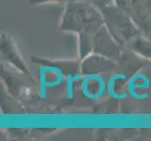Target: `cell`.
Returning <instances> with one entry per match:
<instances>
[{"instance_id":"obj_1","label":"cell","mask_w":151,"mask_h":141,"mask_svg":"<svg viewBox=\"0 0 151 141\" xmlns=\"http://www.w3.org/2000/svg\"><path fill=\"white\" fill-rule=\"evenodd\" d=\"M64 80V74L60 68L55 66H41L39 70V95L41 100L47 96V90L60 86Z\"/></svg>"},{"instance_id":"obj_2","label":"cell","mask_w":151,"mask_h":141,"mask_svg":"<svg viewBox=\"0 0 151 141\" xmlns=\"http://www.w3.org/2000/svg\"><path fill=\"white\" fill-rule=\"evenodd\" d=\"M81 91L88 100L97 101L106 92V81L101 74H89L82 79Z\"/></svg>"},{"instance_id":"obj_3","label":"cell","mask_w":151,"mask_h":141,"mask_svg":"<svg viewBox=\"0 0 151 141\" xmlns=\"http://www.w3.org/2000/svg\"><path fill=\"white\" fill-rule=\"evenodd\" d=\"M126 87L129 96L134 100H147L149 98V93L147 90L151 87V81L147 74L136 72L128 78Z\"/></svg>"},{"instance_id":"obj_4","label":"cell","mask_w":151,"mask_h":141,"mask_svg":"<svg viewBox=\"0 0 151 141\" xmlns=\"http://www.w3.org/2000/svg\"><path fill=\"white\" fill-rule=\"evenodd\" d=\"M121 79H128L127 74H121V72H118V74H114L111 75L108 78V80L106 82V91L108 93V95L110 96L114 100L116 101H121L127 99L129 96V93L127 90H117V87H122V86H118V82Z\"/></svg>"},{"instance_id":"obj_5","label":"cell","mask_w":151,"mask_h":141,"mask_svg":"<svg viewBox=\"0 0 151 141\" xmlns=\"http://www.w3.org/2000/svg\"><path fill=\"white\" fill-rule=\"evenodd\" d=\"M81 75L80 74H68L66 77V95H67V99H72L73 97V91H74V82L79 79V77Z\"/></svg>"}]
</instances>
